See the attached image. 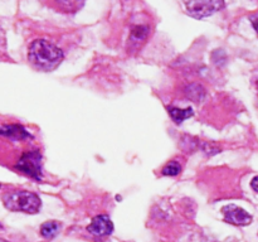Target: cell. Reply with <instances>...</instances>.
I'll return each mask as SVG.
<instances>
[{
  "mask_svg": "<svg viewBox=\"0 0 258 242\" xmlns=\"http://www.w3.org/2000/svg\"><path fill=\"white\" fill-rule=\"evenodd\" d=\"M224 3L219 0H203V2H188L185 3L186 12L190 17L202 19L213 15L222 8H224Z\"/></svg>",
  "mask_w": 258,
  "mask_h": 242,
  "instance_id": "cell-4",
  "label": "cell"
},
{
  "mask_svg": "<svg viewBox=\"0 0 258 242\" xmlns=\"http://www.w3.org/2000/svg\"><path fill=\"white\" fill-rule=\"evenodd\" d=\"M149 34V28L143 27V25H139V27H135L131 32V38L135 40H143L148 37Z\"/></svg>",
  "mask_w": 258,
  "mask_h": 242,
  "instance_id": "cell-13",
  "label": "cell"
},
{
  "mask_svg": "<svg viewBox=\"0 0 258 242\" xmlns=\"http://www.w3.org/2000/svg\"><path fill=\"white\" fill-rule=\"evenodd\" d=\"M0 187H2V184H0Z\"/></svg>",
  "mask_w": 258,
  "mask_h": 242,
  "instance_id": "cell-16",
  "label": "cell"
},
{
  "mask_svg": "<svg viewBox=\"0 0 258 242\" xmlns=\"http://www.w3.org/2000/svg\"><path fill=\"white\" fill-rule=\"evenodd\" d=\"M63 58H64V54L62 50L57 45L45 39L34 40L30 43L29 49H28L29 62L35 68L45 71V72L55 70L62 63Z\"/></svg>",
  "mask_w": 258,
  "mask_h": 242,
  "instance_id": "cell-1",
  "label": "cell"
},
{
  "mask_svg": "<svg viewBox=\"0 0 258 242\" xmlns=\"http://www.w3.org/2000/svg\"><path fill=\"white\" fill-rule=\"evenodd\" d=\"M3 203L5 208L12 212H24V213H38L42 207V201L33 192L12 191L3 196Z\"/></svg>",
  "mask_w": 258,
  "mask_h": 242,
  "instance_id": "cell-2",
  "label": "cell"
},
{
  "mask_svg": "<svg viewBox=\"0 0 258 242\" xmlns=\"http://www.w3.org/2000/svg\"><path fill=\"white\" fill-rule=\"evenodd\" d=\"M249 20H251L252 25H253L254 30H256V33L258 34V13L257 14L251 15V17H249Z\"/></svg>",
  "mask_w": 258,
  "mask_h": 242,
  "instance_id": "cell-14",
  "label": "cell"
},
{
  "mask_svg": "<svg viewBox=\"0 0 258 242\" xmlns=\"http://www.w3.org/2000/svg\"><path fill=\"white\" fill-rule=\"evenodd\" d=\"M169 113H170L173 121L176 124H181L186 118L191 117L194 115V111L191 107L188 108H179V107H170L169 108Z\"/></svg>",
  "mask_w": 258,
  "mask_h": 242,
  "instance_id": "cell-10",
  "label": "cell"
},
{
  "mask_svg": "<svg viewBox=\"0 0 258 242\" xmlns=\"http://www.w3.org/2000/svg\"><path fill=\"white\" fill-rule=\"evenodd\" d=\"M87 231L95 236H108L113 232V223L106 214H98L93 217L91 223L87 226Z\"/></svg>",
  "mask_w": 258,
  "mask_h": 242,
  "instance_id": "cell-6",
  "label": "cell"
},
{
  "mask_svg": "<svg viewBox=\"0 0 258 242\" xmlns=\"http://www.w3.org/2000/svg\"><path fill=\"white\" fill-rule=\"evenodd\" d=\"M184 92H185L186 97L190 98L194 102H199L206 96V90L203 88V86L198 85V83H191V85H189Z\"/></svg>",
  "mask_w": 258,
  "mask_h": 242,
  "instance_id": "cell-9",
  "label": "cell"
},
{
  "mask_svg": "<svg viewBox=\"0 0 258 242\" xmlns=\"http://www.w3.org/2000/svg\"><path fill=\"white\" fill-rule=\"evenodd\" d=\"M224 221L234 226H247L252 222V216L241 207L236 204H227L222 208Z\"/></svg>",
  "mask_w": 258,
  "mask_h": 242,
  "instance_id": "cell-5",
  "label": "cell"
},
{
  "mask_svg": "<svg viewBox=\"0 0 258 242\" xmlns=\"http://www.w3.org/2000/svg\"><path fill=\"white\" fill-rule=\"evenodd\" d=\"M55 4L58 5L59 8H62L63 12H77V10L81 9V7H83L85 3H80V2H68V0H64V2H55Z\"/></svg>",
  "mask_w": 258,
  "mask_h": 242,
  "instance_id": "cell-12",
  "label": "cell"
},
{
  "mask_svg": "<svg viewBox=\"0 0 258 242\" xmlns=\"http://www.w3.org/2000/svg\"><path fill=\"white\" fill-rule=\"evenodd\" d=\"M15 169L35 180H42V154L39 150L27 151L15 164Z\"/></svg>",
  "mask_w": 258,
  "mask_h": 242,
  "instance_id": "cell-3",
  "label": "cell"
},
{
  "mask_svg": "<svg viewBox=\"0 0 258 242\" xmlns=\"http://www.w3.org/2000/svg\"><path fill=\"white\" fill-rule=\"evenodd\" d=\"M60 231V223H58L57 221H48L45 223H43L40 226V234H42L44 238H54Z\"/></svg>",
  "mask_w": 258,
  "mask_h": 242,
  "instance_id": "cell-8",
  "label": "cell"
},
{
  "mask_svg": "<svg viewBox=\"0 0 258 242\" xmlns=\"http://www.w3.org/2000/svg\"><path fill=\"white\" fill-rule=\"evenodd\" d=\"M0 135L7 136L12 140H23V139L32 138V135L22 125H18V124L0 126Z\"/></svg>",
  "mask_w": 258,
  "mask_h": 242,
  "instance_id": "cell-7",
  "label": "cell"
},
{
  "mask_svg": "<svg viewBox=\"0 0 258 242\" xmlns=\"http://www.w3.org/2000/svg\"><path fill=\"white\" fill-rule=\"evenodd\" d=\"M181 171V165L178 163L176 160L170 161V163L166 164L165 166L163 168L161 173L163 175H169V176H176L178 174H180Z\"/></svg>",
  "mask_w": 258,
  "mask_h": 242,
  "instance_id": "cell-11",
  "label": "cell"
},
{
  "mask_svg": "<svg viewBox=\"0 0 258 242\" xmlns=\"http://www.w3.org/2000/svg\"><path fill=\"white\" fill-rule=\"evenodd\" d=\"M251 187H252V189H253L254 192H257V193H258V175L254 176V178L252 179Z\"/></svg>",
  "mask_w": 258,
  "mask_h": 242,
  "instance_id": "cell-15",
  "label": "cell"
}]
</instances>
